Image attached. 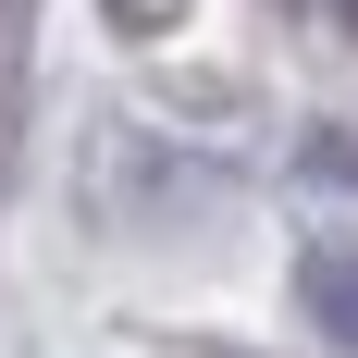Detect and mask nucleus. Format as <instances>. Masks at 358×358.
<instances>
[{
	"label": "nucleus",
	"mask_w": 358,
	"mask_h": 358,
	"mask_svg": "<svg viewBox=\"0 0 358 358\" xmlns=\"http://www.w3.org/2000/svg\"><path fill=\"white\" fill-rule=\"evenodd\" d=\"M309 309H322V322H346V334H358V272H346V259H309Z\"/></svg>",
	"instance_id": "1"
},
{
	"label": "nucleus",
	"mask_w": 358,
	"mask_h": 358,
	"mask_svg": "<svg viewBox=\"0 0 358 358\" xmlns=\"http://www.w3.org/2000/svg\"><path fill=\"white\" fill-rule=\"evenodd\" d=\"M346 25H358V0H346Z\"/></svg>",
	"instance_id": "3"
},
{
	"label": "nucleus",
	"mask_w": 358,
	"mask_h": 358,
	"mask_svg": "<svg viewBox=\"0 0 358 358\" xmlns=\"http://www.w3.org/2000/svg\"><path fill=\"white\" fill-rule=\"evenodd\" d=\"M111 13H124V25H173L185 0H111Z\"/></svg>",
	"instance_id": "2"
}]
</instances>
